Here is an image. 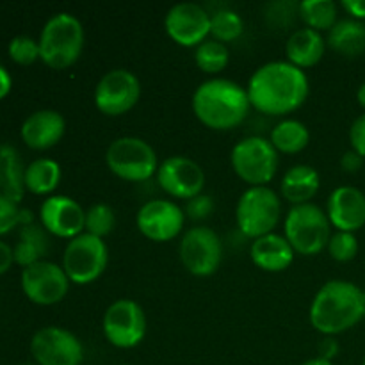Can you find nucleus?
Here are the masks:
<instances>
[{
    "mask_svg": "<svg viewBox=\"0 0 365 365\" xmlns=\"http://www.w3.org/2000/svg\"><path fill=\"white\" fill-rule=\"evenodd\" d=\"M31 353L38 365H81L84 362L82 342L70 330L45 327L31 339Z\"/></svg>",
    "mask_w": 365,
    "mask_h": 365,
    "instance_id": "14",
    "label": "nucleus"
},
{
    "mask_svg": "<svg viewBox=\"0 0 365 365\" xmlns=\"http://www.w3.org/2000/svg\"><path fill=\"white\" fill-rule=\"evenodd\" d=\"M298 13L307 27L317 32L330 31L339 21V7L334 0H303L299 2Z\"/></svg>",
    "mask_w": 365,
    "mask_h": 365,
    "instance_id": "29",
    "label": "nucleus"
},
{
    "mask_svg": "<svg viewBox=\"0 0 365 365\" xmlns=\"http://www.w3.org/2000/svg\"><path fill=\"white\" fill-rule=\"evenodd\" d=\"M341 6L351 14L353 20L362 21L365 18V0H342Z\"/></svg>",
    "mask_w": 365,
    "mask_h": 365,
    "instance_id": "39",
    "label": "nucleus"
},
{
    "mask_svg": "<svg viewBox=\"0 0 365 365\" xmlns=\"http://www.w3.org/2000/svg\"><path fill=\"white\" fill-rule=\"evenodd\" d=\"M9 57L18 64H32L39 59V43L29 36H16L9 43Z\"/></svg>",
    "mask_w": 365,
    "mask_h": 365,
    "instance_id": "34",
    "label": "nucleus"
},
{
    "mask_svg": "<svg viewBox=\"0 0 365 365\" xmlns=\"http://www.w3.org/2000/svg\"><path fill=\"white\" fill-rule=\"evenodd\" d=\"M271 145L282 153H298L310 143V132L305 123L294 118L282 120L269 134Z\"/></svg>",
    "mask_w": 365,
    "mask_h": 365,
    "instance_id": "27",
    "label": "nucleus"
},
{
    "mask_svg": "<svg viewBox=\"0 0 365 365\" xmlns=\"http://www.w3.org/2000/svg\"><path fill=\"white\" fill-rule=\"evenodd\" d=\"M25 192V166L11 145H0V195L20 202Z\"/></svg>",
    "mask_w": 365,
    "mask_h": 365,
    "instance_id": "24",
    "label": "nucleus"
},
{
    "mask_svg": "<svg viewBox=\"0 0 365 365\" xmlns=\"http://www.w3.org/2000/svg\"><path fill=\"white\" fill-rule=\"evenodd\" d=\"M182 264L191 274L200 278L210 277L223 260V242L209 227H192L184 232L178 245Z\"/></svg>",
    "mask_w": 365,
    "mask_h": 365,
    "instance_id": "10",
    "label": "nucleus"
},
{
    "mask_svg": "<svg viewBox=\"0 0 365 365\" xmlns=\"http://www.w3.org/2000/svg\"><path fill=\"white\" fill-rule=\"evenodd\" d=\"M103 335L120 349H132L146 335V316L143 307L134 299H116L107 307L102 319Z\"/></svg>",
    "mask_w": 365,
    "mask_h": 365,
    "instance_id": "11",
    "label": "nucleus"
},
{
    "mask_svg": "<svg viewBox=\"0 0 365 365\" xmlns=\"http://www.w3.org/2000/svg\"><path fill=\"white\" fill-rule=\"evenodd\" d=\"M116 216L114 210L106 203H95L86 210V230L88 234L103 239L114 230Z\"/></svg>",
    "mask_w": 365,
    "mask_h": 365,
    "instance_id": "32",
    "label": "nucleus"
},
{
    "mask_svg": "<svg viewBox=\"0 0 365 365\" xmlns=\"http://www.w3.org/2000/svg\"><path fill=\"white\" fill-rule=\"evenodd\" d=\"M107 168L127 182H145L157 175L159 159L150 143L135 135L118 138L107 146Z\"/></svg>",
    "mask_w": 365,
    "mask_h": 365,
    "instance_id": "7",
    "label": "nucleus"
},
{
    "mask_svg": "<svg viewBox=\"0 0 365 365\" xmlns=\"http://www.w3.org/2000/svg\"><path fill=\"white\" fill-rule=\"evenodd\" d=\"M324 50H327V41L323 34L309 27L294 31L285 43L287 61L302 70L319 63L324 56Z\"/></svg>",
    "mask_w": 365,
    "mask_h": 365,
    "instance_id": "23",
    "label": "nucleus"
},
{
    "mask_svg": "<svg viewBox=\"0 0 365 365\" xmlns=\"http://www.w3.org/2000/svg\"><path fill=\"white\" fill-rule=\"evenodd\" d=\"M195 61L200 70L214 75L227 68L228 61H230V52H228V46L225 43L207 38L205 41L196 46Z\"/></svg>",
    "mask_w": 365,
    "mask_h": 365,
    "instance_id": "30",
    "label": "nucleus"
},
{
    "mask_svg": "<svg viewBox=\"0 0 365 365\" xmlns=\"http://www.w3.org/2000/svg\"><path fill=\"white\" fill-rule=\"evenodd\" d=\"M14 264V253L7 242L0 241V274L7 273L9 267Z\"/></svg>",
    "mask_w": 365,
    "mask_h": 365,
    "instance_id": "40",
    "label": "nucleus"
},
{
    "mask_svg": "<svg viewBox=\"0 0 365 365\" xmlns=\"http://www.w3.org/2000/svg\"><path fill=\"white\" fill-rule=\"evenodd\" d=\"M157 182L160 189L173 198L191 200L202 195L203 185H205V173L202 166L191 157L173 155L159 164Z\"/></svg>",
    "mask_w": 365,
    "mask_h": 365,
    "instance_id": "16",
    "label": "nucleus"
},
{
    "mask_svg": "<svg viewBox=\"0 0 365 365\" xmlns=\"http://www.w3.org/2000/svg\"><path fill=\"white\" fill-rule=\"evenodd\" d=\"M84 27L70 13H57L46 20L39 34V59L53 70L77 63L84 48Z\"/></svg>",
    "mask_w": 365,
    "mask_h": 365,
    "instance_id": "4",
    "label": "nucleus"
},
{
    "mask_svg": "<svg viewBox=\"0 0 365 365\" xmlns=\"http://www.w3.org/2000/svg\"><path fill=\"white\" fill-rule=\"evenodd\" d=\"M139 232L146 239L155 242H166L182 234L185 223V212L171 200H148L143 203L135 216Z\"/></svg>",
    "mask_w": 365,
    "mask_h": 365,
    "instance_id": "15",
    "label": "nucleus"
},
{
    "mask_svg": "<svg viewBox=\"0 0 365 365\" xmlns=\"http://www.w3.org/2000/svg\"><path fill=\"white\" fill-rule=\"evenodd\" d=\"M141 98L138 75L125 68H116L103 75L95 88V106L106 116L128 113Z\"/></svg>",
    "mask_w": 365,
    "mask_h": 365,
    "instance_id": "12",
    "label": "nucleus"
},
{
    "mask_svg": "<svg viewBox=\"0 0 365 365\" xmlns=\"http://www.w3.org/2000/svg\"><path fill=\"white\" fill-rule=\"evenodd\" d=\"M214 210V202L210 196L207 195H198L195 198L187 200V205H185V214H187L191 220H205L209 217V214Z\"/></svg>",
    "mask_w": 365,
    "mask_h": 365,
    "instance_id": "36",
    "label": "nucleus"
},
{
    "mask_svg": "<svg viewBox=\"0 0 365 365\" xmlns=\"http://www.w3.org/2000/svg\"><path fill=\"white\" fill-rule=\"evenodd\" d=\"M321 185V177L316 168L309 164H296L289 168L280 182V192L284 200L294 205L310 203V200L317 195Z\"/></svg>",
    "mask_w": 365,
    "mask_h": 365,
    "instance_id": "22",
    "label": "nucleus"
},
{
    "mask_svg": "<svg viewBox=\"0 0 365 365\" xmlns=\"http://www.w3.org/2000/svg\"><path fill=\"white\" fill-rule=\"evenodd\" d=\"M328 253L337 262H349L359 253V239L353 232H335L328 241Z\"/></svg>",
    "mask_w": 365,
    "mask_h": 365,
    "instance_id": "33",
    "label": "nucleus"
},
{
    "mask_svg": "<svg viewBox=\"0 0 365 365\" xmlns=\"http://www.w3.org/2000/svg\"><path fill=\"white\" fill-rule=\"evenodd\" d=\"M284 237L299 255H317L328 246L331 223L327 212L314 203L294 205L285 216Z\"/></svg>",
    "mask_w": 365,
    "mask_h": 365,
    "instance_id": "5",
    "label": "nucleus"
},
{
    "mask_svg": "<svg viewBox=\"0 0 365 365\" xmlns=\"http://www.w3.org/2000/svg\"><path fill=\"white\" fill-rule=\"evenodd\" d=\"M339 351V346H337V341H335L334 337H324L323 342L319 344V356L324 360H330L334 359L335 355H337Z\"/></svg>",
    "mask_w": 365,
    "mask_h": 365,
    "instance_id": "41",
    "label": "nucleus"
},
{
    "mask_svg": "<svg viewBox=\"0 0 365 365\" xmlns=\"http://www.w3.org/2000/svg\"><path fill=\"white\" fill-rule=\"evenodd\" d=\"M245 31L242 18L234 9H220L210 14V34L221 43L235 41Z\"/></svg>",
    "mask_w": 365,
    "mask_h": 365,
    "instance_id": "31",
    "label": "nucleus"
},
{
    "mask_svg": "<svg viewBox=\"0 0 365 365\" xmlns=\"http://www.w3.org/2000/svg\"><path fill=\"white\" fill-rule=\"evenodd\" d=\"M327 216L339 232H353L365 225V195L353 185L334 189L327 203Z\"/></svg>",
    "mask_w": 365,
    "mask_h": 365,
    "instance_id": "19",
    "label": "nucleus"
},
{
    "mask_svg": "<svg viewBox=\"0 0 365 365\" xmlns=\"http://www.w3.org/2000/svg\"><path fill=\"white\" fill-rule=\"evenodd\" d=\"M296 252L289 245L287 239L280 234H267L255 239L250 248V257L253 264L267 273H280L285 271L294 260Z\"/></svg>",
    "mask_w": 365,
    "mask_h": 365,
    "instance_id": "21",
    "label": "nucleus"
},
{
    "mask_svg": "<svg viewBox=\"0 0 365 365\" xmlns=\"http://www.w3.org/2000/svg\"><path fill=\"white\" fill-rule=\"evenodd\" d=\"M282 217V200L267 185L248 187L235 207L237 228L250 239L273 234Z\"/></svg>",
    "mask_w": 365,
    "mask_h": 365,
    "instance_id": "6",
    "label": "nucleus"
},
{
    "mask_svg": "<svg viewBox=\"0 0 365 365\" xmlns=\"http://www.w3.org/2000/svg\"><path fill=\"white\" fill-rule=\"evenodd\" d=\"M349 141L353 150L365 159V114L356 118L349 128Z\"/></svg>",
    "mask_w": 365,
    "mask_h": 365,
    "instance_id": "37",
    "label": "nucleus"
},
{
    "mask_svg": "<svg viewBox=\"0 0 365 365\" xmlns=\"http://www.w3.org/2000/svg\"><path fill=\"white\" fill-rule=\"evenodd\" d=\"M66 121L63 114L53 109H41L25 118L20 135L32 150H48L63 139Z\"/></svg>",
    "mask_w": 365,
    "mask_h": 365,
    "instance_id": "20",
    "label": "nucleus"
},
{
    "mask_svg": "<svg viewBox=\"0 0 365 365\" xmlns=\"http://www.w3.org/2000/svg\"><path fill=\"white\" fill-rule=\"evenodd\" d=\"M230 163L235 175L252 187L266 185L278 171V152L269 139L250 135L232 148Z\"/></svg>",
    "mask_w": 365,
    "mask_h": 365,
    "instance_id": "8",
    "label": "nucleus"
},
{
    "mask_svg": "<svg viewBox=\"0 0 365 365\" xmlns=\"http://www.w3.org/2000/svg\"><path fill=\"white\" fill-rule=\"evenodd\" d=\"M309 89V77L302 68L289 61H269L250 77L246 91L259 113L284 116L303 106Z\"/></svg>",
    "mask_w": 365,
    "mask_h": 365,
    "instance_id": "1",
    "label": "nucleus"
},
{
    "mask_svg": "<svg viewBox=\"0 0 365 365\" xmlns=\"http://www.w3.org/2000/svg\"><path fill=\"white\" fill-rule=\"evenodd\" d=\"M109 262V250L103 239L84 234L70 239L63 253V269L71 284L88 285L102 277Z\"/></svg>",
    "mask_w": 365,
    "mask_h": 365,
    "instance_id": "9",
    "label": "nucleus"
},
{
    "mask_svg": "<svg viewBox=\"0 0 365 365\" xmlns=\"http://www.w3.org/2000/svg\"><path fill=\"white\" fill-rule=\"evenodd\" d=\"M11 88H13V78H11L9 71L6 68L0 66V100L9 95Z\"/></svg>",
    "mask_w": 365,
    "mask_h": 365,
    "instance_id": "42",
    "label": "nucleus"
},
{
    "mask_svg": "<svg viewBox=\"0 0 365 365\" xmlns=\"http://www.w3.org/2000/svg\"><path fill=\"white\" fill-rule=\"evenodd\" d=\"M365 316V294L355 284L330 280L317 291L310 305V323L324 337L348 331Z\"/></svg>",
    "mask_w": 365,
    "mask_h": 365,
    "instance_id": "3",
    "label": "nucleus"
},
{
    "mask_svg": "<svg viewBox=\"0 0 365 365\" xmlns=\"http://www.w3.org/2000/svg\"><path fill=\"white\" fill-rule=\"evenodd\" d=\"M164 29L180 46H198L210 34V13L195 2L175 4L166 13Z\"/></svg>",
    "mask_w": 365,
    "mask_h": 365,
    "instance_id": "17",
    "label": "nucleus"
},
{
    "mask_svg": "<svg viewBox=\"0 0 365 365\" xmlns=\"http://www.w3.org/2000/svg\"><path fill=\"white\" fill-rule=\"evenodd\" d=\"M327 43L342 56H360L365 52V24L360 20H353V18L339 20L328 31Z\"/></svg>",
    "mask_w": 365,
    "mask_h": 365,
    "instance_id": "26",
    "label": "nucleus"
},
{
    "mask_svg": "<svg viewBox=\"0 0 365 365\" xmlns=\"http://www.w3.org/2000/svg\"><path fill=\"white\" fill-rule=\"evenodd\" d=\"M61 182V166L52 159H36L25 168V189L32 195H50Z\"/></svg>",
    "mask_w": 365,
    "mask_h": 365,
    "instance_id": "28",
    "label": "nucleus"
},
{
    "mask_svg": "<svg viewBox=\"0 0 365 365\" xmlns=\"http://www.w3.org/2000/svg\"><path fill=\"white\" fill-rule=\"evenodd\" d=\"M302 365H334V364H331L330 360H324V359H321V356H316V359L307 360V362H303Z\"/></svg>",
    "mask_w": 365,
    "mask_h": 365,
    "instance_id": "43",
    "label": "nucleus"
},
{
    "mask_svg": "<svg viewBox=\"0 0 365 365\" xmlns=\"http://www.w3.org/2000/svg\"><path fill=\"white\" fill-rule=\"evenodd\" d=\"M48 248H50L48 232H46L41 225H34V223L24 225L20 230L18 242L13 248L14 262L25 269V267L32 266V264L45 260L43 257L48 253Z\"/></svg>",
    "mask_w": 365,
    "mask_h": 365,
    "instance_id": "25",
    "label": "nucleus"
},
{
    "mask_svg": "<svg viewBox=\"0 0 365 365\" xmlns=\"http://www.w3.org/2000/svg\"><path fill=\"white\" fill-rule=\"evenodd\" d=\"M21 212L24 210L18 207L16 202L0 195V235L9 234L13 228L21 225Z\"/></svg>",
    "mask_w": 365,
    "mask_h": 365,
    "instance_id": "35",
    "label": "nucleus"
},
{
    "mask_svg": "<svg viewBox=\"0 0 365 365\" xmlns=\"http://www.w3.org/2000/svg\"><path fill=\"white\" fill-rule=\"evenodd\" d=\"M121 365H128V364H121Z\"/></svg>",
    "mask_w": 365,
    "mask_h": 365,
    "instance_id": "45",
    "label": "nucleus"
},
{
    "mask_svg": "<svg viewBox=\"0 0 365 365\" xmlns=\"http://www.w3.org/2000/svg\"><path fill=\"white\" fill-rule=\"evenodd\" d=\"M192 113L212 130H232L250 113L248 91L230 78H209L192 93Z\"/></svg>",
    "mask_w": 365,
    "mask_h": 365,
    "instance_id": "2",
    "label": "nucleus"
},
{
    "mask_svg": "<svg viewBox=\"0 0 365 365\" xmlns=\"http://www.w3.org/2000/svg\"><path fill=\"white\" fill-rule=\"evenodd\" d=\"M70 284L63 266L50 260H41L21 271V291L36 305L50 307L63 302Z\"/></svg>",
    "mask_w": 365,
    "mask_h": 365,
    "instance_id": "13",
    "label": "nucleus"
},
{
    "mask_svg": "<svg viewBox=\"0 0 365 365\" xmlns=\"http://www.w3.org/2000/svg\"><path fill=\"white\" fill-rule=\"evenodd\" d=\"M41 227L61 239H73L84 234L86 210L77 200L64 195H52L39 207Z\"/></svg>",
    "mask_w": 365,
    "mask_h": 365,
    "instance_id": "18",
    "label": "nucleus"
},
{
    "mask_svg": "<svg viewBox=\"0 0 365 365\" xmlns=\"http://www.w3.org/2000/svg\"><path fill=\"white\" fill-rule=\"evenodd\" d=\"M356 100H359L360 106H362L364 109H365V82H364L362 86H360L359 91H356Z\"/></svg>",
    "mask_w": 365,
    "mask_h": 365,
    "instance_id": "44",
    "label": "nucleus"
},
{
    "mask_svg": "<svg viewBox=\"0 0 365 365\" xmlns=\"http://www.w3.org/2000/svg\"><path fill=\"white\" fill-rule=\"evenodd\" d=\"M364 166V157L359 155L355 150H349L341 157V168L348 173H356Z\"/></svg>",
    "mask_w": 365,
    "mask_h": 365,
    "instance_id": "38",
    "label": "nucleus"
},
{
    "mask_svg": "<svg viewBox=\"0 0 365 365\" xmlns=\"http://www.w3.org/2000/svg\"><path fill=\"white\" fill-rule=\"evenodd\" d=\"M364 365H365V359H364Z\"/></svg>",
    "mask_w": 365,
    "mask_h": 365,
    "instance_id": "46",
    "label": "nucleus"
}]
</instances>
